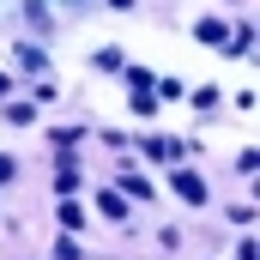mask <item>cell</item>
Listing matches in <instances>:
<instances>
[{"label": "cell", "instance_id": "6", "mask_svg": "<svg viewBox=\"0 0 260 260\" xmlns=\"http://www.w3.org/2000/svg\"><path fill=\"white\" fill-rule=\"evenodd\" d=\"M18 176V157H0V182H12Z\"/></svg>", "mask_w": 260, "mask_h": 260}, {"label": "cell", "instance_id": "2", "mask_svg": "<svg viewBox=\"0 0 260 260\" xmlns=\"http://www.w3.org/2000/svg\"><path fill=\"white\" fill-rule=\"evenodd\" d=\"M194 37H200V43H212V49H224V43H230V24H218V18H200V24H194Z\"/></svg>", "mask_w": 260, "mask_h": 260}, {"label": "cell", "instance_id": "4", "mask_svg": "<svg viewBox=\"0 0 260 260\" xmlns=\"http://www.w3.org/2000/svg\"><path fill=\"white\" fill-rule=\"evenodd\" d=\"M121 188H127V200H145V194H151V182H145V176H121Z\"/></svg>", "mask_w": 260, "mask_h": 260}, {"label": "cell", "instance_id": "7", "mask_svg": "<svg viewBox=\"0 0 260 260\" xmlns=\"http://www.w3.org/2000/svg\"><path fill=\"white\" fill-rule=\"evenodd\" d=\"M236 260H260V248H254V242H242V248H236Z\"/></svg>", "mask_w": 260, "mask_h": 260}, {"label": "cell", "instance_id": "1", "mask_svg": "<svg viewBox=\"0 0 260 260\" xmlns=\"http://www.w3.org/2000/svg\"><path fill=\"white\" fill-rule=\"evenodd\" d=\"M176 194L188 200V206H200V200H206V182H200L194 170H176Z\"/></svg>", "mask_w": 260, "mask_h": 260}, {"label": "cell", "instance_id": "5", "mask_svg": "<svg viewBox=\"0 0 260 260\" xmlns=\"http://www.w3.org/2000/svg\"><path fill=\"white\" fill-rule=\"evenodd\" d=\"M55 260H79V242H73V236H61V242H55Z\"/></svg>", "mask_w": 260, "mask_h": 260}, {"label": "cell", "instance_id": "3", "mask_svg": "<svg viewBox=\"0 0 260 260\" xmlns=\"http://www.w3.org/2000/svg\"><path fill=\"white\" fill-rule=\"evenodd\" d=\"M97 206H103V212H109V218H127V200H121V194H115V188H109V194H103V200H97Z\"/></svg>", "mask_w": 260, "mask_h": 260}]
</instances>
